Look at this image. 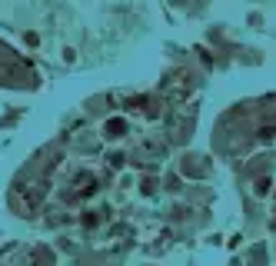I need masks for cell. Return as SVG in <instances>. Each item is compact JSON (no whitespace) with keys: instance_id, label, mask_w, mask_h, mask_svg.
Segmentation results:
<instances>
[{"instance_id":"cell-1","label":"cell","mask_w":276,"mask_h":266,"mask_svg":"<svg viewBox=\"0 0 276 266\" xmlns=\"http://www.w3.org/2000/svg\"><path fill=\"white\" fill-rule=\"evenodd\" d=\"M180 173H183L186 180H206V176H210V163H206V156L186 153L183 160H180Z\"/></svg>"},{"instance_id":"cell-2","label":"cell","mask_w":276,"mask_h":266,"mask_svg":"<svg viewBox=\"0 0 276 266\" xmlns=\"http://www.w3.org/2000/svg\"><path fill=\"white\" fill-rule=\"evenodd\" d=\"M127 133H130L127 116H110V120L103 123V140H113V143H117V140H123Z\"/></svg>"},{"instance_id":"cell-3","label":"cell","mask_w":276,"mask_h":266,"mask_svg":"<svg viewBox=\"0 0 276 266\" xmlns=\"http://www.w3.org/2000/svg\"><path fill=\"white\" fill-rule=\"evenodd\" d=\"M253 193H256L259 200H266V196L273 193V180H270V176H256V183H253Z\"/></svg>"},{"instance_id":"cell-4","label":"cell","mask_w":276,"mask_h":266,"mask_svg":"<svg viewBox=\"0 0 276 266\" xmlns=\"http://www.w3.org/2000/svg\"><path fill=\"white\" fill-rule=\"evenodd\" d=\"M123 163H127V156H123V153H107V167H110V170H120Z\"/></svg>"},{"instance_id":"cell-5","label":"cell","mask_w":276,"mask_h":266,"mask_svg":"<svg viewBox=\"0 0 276 266\" xmlns=\"http://www.w3.org/2000/svg\"><path fill=\"white\" fill-rule=\"evenodd\" d=\"M23 43H27V47H40V34L37 30H27V34H23Z\"/></svg>"},{"instance_id":"cell-6","label":"cell","mask_w":276,"mask_h":266,"mask_svg":"<svg viewBox=\"0 0 276 266\" xmlns=\"http://www.w3.org/2000/svg\"><path fill=\"white\" fill-rule=\"evenodd\" d=\"M74 60H77V50L74 47H67V50H63V63H74Z\"/></svg>"}]
</instances>
